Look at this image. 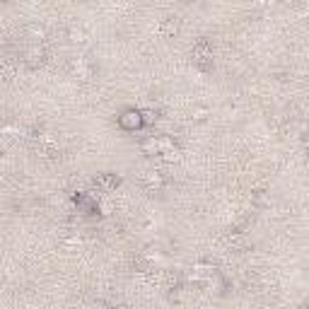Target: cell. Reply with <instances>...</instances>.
Instances as JSON below:
<instances>
[{"instance_id":"obj_1","label":"cell","mask_w":309,"mask_h":309,"mask_svg":"<svg viewBox=\"0 0 309 309\" xmlns=\"http://www.w3.org/2000/svg\"><path fill=\"white\" fill-rule=\"evenodd\" d=\"M193 63L200 70H208L213 65V51H210L208 41H198L196 44V49H193Z\"/></svg>"},{"instance_id":"obj_2","label":"cell","mask_w":309,"mask_h":309,"mask_svg":"<svg viewBox=\"0 0 309 309\" xmlns=\"http://www.w3.org/2000/svg\"><path fill=\"white\" fill-rule=\"evenodd\" d=\"M119 126L123 130H138V128H143V116H140V111H135V109L123 111V114L119 116Z\"/></svg>"},{"instance_id":"obj_3","label":"cell","mask_w":309,"mask_h":309,"mask_svg":"<svg viewBox=\"0 0 309 309\" xmlns=\"http://www.w3.org/2000/svg\"><path fill=\"white\" fill-rule=\"evenodd\" d=\"M97 184L104 186L107 191H111V189H116V186H119L121 179L116 177V174H101V177H97Z\"/></svg>"},{"instance_id":"obj_4","label":"cell","mask_w":309,"mask_h":309,"mask_svg":"<svg viewBox=\"0 0 309 309\" xmlns=\"http://www.w3.org/2000/svg\"><path fill=\"white\" fill-rule=\"evenodd\" d=\"M177 31H179L177 20H164V24H162V34H164V37H174Z\"/></svg>"},{"instance_id":"obj_5","label":"cell","mask_w":309,"mask_h":309,"mask_svg":"<svg viewBox=\"0 0 309 309\" xmlns=\"http://www.w3.org/2000/svg\"><path fill=\"white\" fill-rule=\"evenodd\" d=\"M41 56H44V53H41V49H31L29 51V63H31V65H34L37 60L41 63Z\"/></svg>"}]
</instances>
